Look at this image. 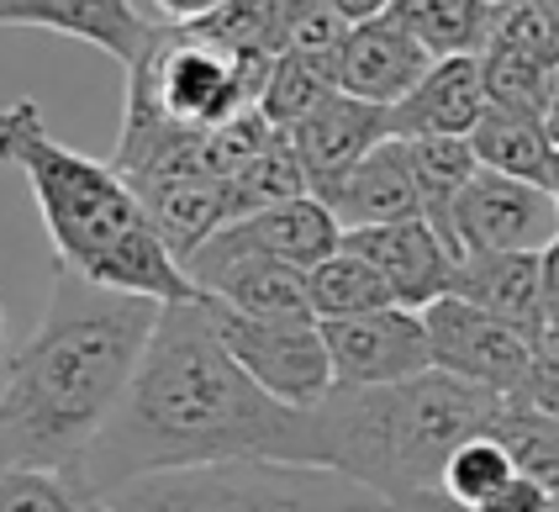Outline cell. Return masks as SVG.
I'll return each instance as SVG.
<instances>
[{
  "instance_id": "cell-13",
  "label": "cell",
  "mask_w": 559,
  "mask_h": 512,
  "mask_svg": "<svg viewBox=\"0 0 559 512\" xmlns=\"http://www.w3.org/2000/svg\"><path fill=\"white\" fill-rule=\"evenodd\" d=\"M385 138H391V111L359 96H343V91H333L307 122L290 128V143H296V154L311 175V195H322V201L338 191L343 175L370 159Z\"/></svg>"
},
{
  "instance_id": "cell-29",
  "label": "cell",
  "mask_w": 559,
  "mask_h": 512,
  "mask_svg": "<svg viewBox=\"0 0 559 512\" xmlns=\"http://www.w3.org/2000/svg\"><path fill=\"white\" fill-rule=\"evenodd\" d=\"M518 402H533L544 413L559 417V322H549L538 338H533V376H528V391Z\"/></svg>"
},
{
  "instance_id": "cell-30",
  "label": "cell",
  "mask_w": 559,
  "mask_h": 512,
  "mask_svg": "<svg viewBox=\"0 0 559 512\" xmlns=\"http://www.w3.org/2000/svg\"><path fill=\"white\" fill-rule=\"evenodd\" d=\"M480 512H555V491H549V486H538V480H528V476H518L507 491H497Z\"/></svg>"
},
{
  "instance_id": "cell-17",
  "label": "cell",
  "mask_w": 559,
  "mask_h": 512,
  "mask_svg": "<svg viewBox=\"0 0 559 512\" xmlns=\"http://www.w3.org/2000/svg\"><path fill=\"white\" fill-rule=\"evenodd\" d=\"M222 233L233 243H243V249L285 259V264H296V270L311 275L322 259H333L343 249V233L348 227L338 223V212L322 195H301V201H285V206H264L253 217H238V223H227Z\"/></svg>"
},
{
  "instance_id": "cell-8",
  "label": "cell",
  "mask_w": 559,
  "mask_h": 512,
  "mask_svg": "<svg viewBox=\"0 0 559 512\" xmlns=\"http://www.w3.org/2000/svg\"><path fill=\"white\" fill-rule=\"evenodd\" d=\"M428 338H433V370L460 376V381L497 391V396H523L533 376V338L512 322L469 307L460 296H443L428 312Z\"/></svg>"
},
{
  "instance_id": "cell-32",
  "label": "cell",
  "mask_w": 559,
  "mask_h": 512,
  "mask_svg": "<svg viewBox=\"0 0 559 512\" xmlns=\"http://www.w3.org/2000/svg\"><path fill=\"white\" fill-rule=\"evenodd\" d=\"M328 5L338 11L348 27H359V22H374V16H385V11H391L396 0H328Z\"/></svg>"
},
{
  "instance_id": "cell-26",
  "label": "cell",
  "mask_w": 559,
  "mask_h": 512,
  "mask_svg": "<svg viewBox=\"0 0 559 512\" xmlns=\"http://www.w3.org/2000/svg\"><path fill=\"white\" fill-rule=\"evenodd\" d=\"M486 69V96L501 111H523V117H549V106L559 96V69L538 64L528 53H512V48H486L480 53Z\"/></svg>"
},
{
  "instance_id": "cell-22",
  "label": "cell",
  "mask_w": 559,
  "mask_h": 512,
  "mask_svg": "<svg viewBox=\"0 0 559 512\" xmlns=\"http://www.w3.org/2000/svg\"><path fill=\"white\" fill-rule=\"evenodd\" d=\"M307 286H311V312H317V322L365 318V312H380V307H396L391 281H385L359 249H348V243L311 270Z\"/></svg>"
},
{
  "instance_id": "cell-37",
  "label": "cell",
  "mask_w": 559,
  "mask_h": 512,
  "mask_svg": "<svg viewBox=\"0 0 559 512\" xmlns=\"http://www.w3.org/2000/svg\"><path fill=\"white\" fill-rule=\"evenodd\" d=\"M0 344H5V312H0Z\"/></svg>"
},
{
  "instance_id": "cell-4",
  "label": "cell",
  "mask_w": 559,
  "mask_h": 512,
  "mask_svg": "<svg viewBox=\"0 0 559 512\" xmlns=\"http://www.w3.org/2000/svg\"><path fill=\"white\" fill-rule=\"evenodd\" d=\"M507 396L428 370L402 385H338L317 413L328 465L370 486L385 512H412L443 497L449 454L497 428Z\"/></svg>"
},
{
  "instance_id": "cell-15",
  "label": "cell",
  "mask_w": 559,
  "mask_h": 512,
  "mask_svg": "<svg viewBox=\"0 0 559 512\" xmlns=\"http://www.w3.org/2000/svg\"><path fill=\"white\" fill-rule=\"evenodd\" d=\"M491 111L480 59H438L423 85L391 106V138H469Z\"/></svg>"
},
{
  "instance_id": "cell-5",
  "label": "cell",
  "mask_w": 559,
  "mask_h": 512,
  "mask_svg": "<svg viewBox=\"0 0 559 512\" xmlns=\"http://www.w3.org/2000/svg\"><path fill=\"white\" fill-rule=\"evenodd\" d=\"M117 512H385L370 486L348 480L333 465L290 460H222L143 476L111 491Z\"/></svg>"
},
{
  "instance_id": "cell-24",
  "label": "cell",
  "mask_w": 559,
  "mask_h": 512,
  "mask_svg": "<svg viewBox=\"0 0 559 512\" xmlns=\"http://www.w3.org/2000/svg\"><path fill=\"white\" fill-rule=\"evenodd\" d=\"M491 433L507 444L512 465H518V476L538 480V486H549V491L559 497V417L555 413L507 396V407H501Z\"/></svg>"
},
{
  "instance_id": "cell-28",
  "label": "cell",
  "mask_w": 559,
  "mask_h": 512,
  "mask_svg": "<svg viewBox=\"0 0 559 512\" xmlns=\"http://www.w3.org/2000/svg\"><path fill=\"white\" fill-rule=\"evenodd\" d=\"M491 43L559 69V11L549 0H507L497 11V33H491Z\"/></svg>"
},
{
  "instance_id": "cell-31",
  "label": "cell",
  "mask_w": 559,
  "mask_h": 512,
  "mask_svg": "<svg viewBox=\"0 0 559 512\" xmlns=\"http://www.w3.org/2000/svg\"><path fill=\"white\" fill-rule=\"evenodd\" d=\"M148 5H154V16L164 27H195V22L217 16L227 0H148Z\"/></svg>"
},
{
  "instance_id": "cell-25",
  "label": "cell",
  "mask_w": 559,
  "mask_h": 512,
  "mask_svg": "<svg viewBox=\"0 0 559 512\" xmlns=\"http://www.w3.org/2000/svg\"><path fill=\"white\" fill-rule=\"evenodd\" d=\"M512 480H518V465H512L507 444H501L497 433H475V439H465V444L449 454V465H443V497L460 512H480Z\"/></svg>"
},
{
  "instance_id": "cell-18",
  "label": "cell",
  "mask_w": 559,
  "mask_h": 512,
  "mask_svg": "<svg viewBox=\"0 0 559 512\" xmlns=\"http://www.w3.org/2000/svg\"><path fill=\"white\" fill-rule=\"evenodd\" d=\"M449 296H460V301L512 322L523 333H544L549 328V312H544V254H460Z\"/></svg>"
},
{
  "instance_id": "cell-27",
  "label": "cell",
  "mask_w": 559,
  "mask_h": 512,
  "mask_svg": "<svg viewBox=\"0 0 559 512\" xmlns=\"http://www.w3.org/2000/svg\"><path fill=\"white\" fill-rule=\"evenodd\" d=\"M0 512H91V497L74 486L69 471L11 465L0 471Z\"/></svg>"
},
{
  "instance_id": "cell-20",
  "label": "cell",
  "mask_w": 559,
  "mask_h": 512,
  "mask_svg": "<svg viewBox=\"0 0 559 512\" xmlns=\"http://www.w3.org/2000/svg\"><path fill=\"white\" fill-rule=\"evenodd\" d=\"M469 148H475L480 169H497V175H512V180H533V186L555 180L559 143L544 117H523V111L491 106L469 132Z\"/></svg>"
},
{
  "instance_id": "cell-34",
  "label": "cell",
  "mask_w": 559,
  "mask_h": 512,
  "mask_svg": "<svg viewBox=\"0 0 559 512\" xmlns=\"http://www.w3.org/2000/svg\"><path fill=\"white\" fill-rule=\"evenodd\" d=\"M544 122H549V132H555V143H559V96H555V106H549V117H544Z\"/></svg>"
},
{
  "instance_id": "cell-3",
  "label": "cell",
  "mask_w": 559,
  "mask_h": 512,
  "mask_svg": "<svg viewBox=\"0 0 559 512\" xmlns=\"http://www.w3.org/2000/svg\"><path fill=\"white\" fill-rule=\"evenodd\" d=\"M0 164L27 175L59 270H74L95 286L154 296V301L195 296L180 259L164 249V238L148 223L138 186L117 164H100L59 143L32 96L0 106Z\"/></svg>"
},
{
  "instance_id": "cell-16",
  "label": "cell",
  "mask_w": 559,
  "mask_h": 512,
  "mask_svg": "<svg viewBox=\"0 0 559 512\" xmlns=\"http://www.w3.org/2000/svg\"><path fill=\"white\" fill-rule=\"evenodd\" d=\"M138 195H143V206H148V223H154V233L164 238V249L180 259V270H186V259L195 254L201 243H212L222 227L233 223L227 180L206 175V169L143 180Z\"/></svg>"
},
{
  "instance_id": "cell-2",
  "label": "cell",
  "mask_w": 559,
  "mask_h": 512,
  "mask_svg": "<svg viewBox=\"0 0 559 512\" xmlns=\"http://www.w3.org/2000/svg\"><path fill=\"white\" fill-rule=\"evenodd\" d=\"M169 301L95 286L74 270L53 275L43 322L0 385V449L5 471H74L100 428L122 407L154 328Z\"/></svg>"
},
{
  "instance_id": "cell-6",
  "label": "cell",
  "mask_w": 559,
  "mask_h": 512,
  "mask_svg": "<svg viewBox=\"0 0 559 512\" xmlns=\"http://www.w3.org/2000/svg\"><path fill=\"white\" fill-rule=\"evenodd\" d=\"M201 301L217 322V338L227 344V354L285 407H307L311 413L338 391L333 354H328V338H322L317 318H249V312H233L212 296H201Z\"/></svg>"
},
{
  "instance_id": "cell-40",
  "label": "cell",
  "mask_w": 559,
  "mask_h": 512,
  "mask_svg": "<svg viewBox=\"0 0 559 512\" xmlns=\"http://www.w3.org/2000/svg\"><path fill=\"white\" fill-rule=\"evenodd\" d=\"M555 512H559V497H555Z\"/></svg>"
},
{
  "instance_id": "cell-36",
  "label": "cell",
  "mask_w": 559,
  "mask_h": 512,
  "mask_svg": "<svg viewBox=\"0 0 559 512\" xmlns=\"http://www.w3.org/2000/svg\"><path fill=\"white\" fill-rule=\"evenodd\" d=\"M91 512H117V508H106V502H91Z\"/></svg>"
},
{
  "instance_id": "cell-23",
  "label": "cell",
  "mask_w": 559,
  "mask_h": 512,
  "mask_svg": "<svg viewBox=\"0 0 559 512\" xmlns=\"http://www.w3.org/2000/svg\"><path fill=\"white\" fill-rule=\"evenodd\" d=\"M406 159H412V180H417V195H423V217L433 227L449 217L460 191L480 175L469 138H406Z\"/></svg>"
},
{
  "instance_id": "cell-21",
  "label": "cell",
  "mask_w": 559,
  "mask_h": 512,
  "mask_svg": "<svg viewBox=\"0 0 559 512\" xmlns=\"http://www.w3.org/2000/svg\"><path fill=\"white\" fill-rule=\"evenodd\" d=\"M497 0H396L391 16L433 59H480L497 33Z\"/></svg>"
},
{
  "instance_id": "cell-14",
  "label": "cell",
  "mask_w": 559,
  "mask_h": 512,
  "mask_svg": "<svg viewBox=\"0 0 559 512\" xmlns=\"http://www.w3.org/2000/svg\"><path fill=\"white\" fill-rule=\"evenodd\" d=\"M0 27H43V33L80 37L117 64H132L154 37V16L138 0H0Z\"/></svg>"
},
{
  "instance_id": "cell-39",
  "label": "cell",
  "mask_w": 559,
  "mask_h": 512,
  "mask_svg": "<svg viewBox=\"0 0 559 512\" xmlns=\"http://www.w3.org/2000/svg\"><path fill=\"white\" fill-rule=\"evenodd\" d=\"M549 5H555V11H559V0H549Z\"/></svg>"
},
{
  "instance_id": "cell-10",
  "label": "cell",
  "mask_w": 559,
  "mask_h": 512,
  "mask_svg": "<svg viewBox=\"0 0 559 512\" xmlns=\"http://www.w3.org/2000/svg\"><path fill=\"white\" fill-rule=\"evenodd\" d=\"M338 385H402L433 370L428 318L412 307H380L365 318L322 322Z\"/></svg>"
},
{
  "instance_id": "cell-11",
  "label": "cell",
  "mask_w": 559,
  "mask_h": 512,
  "mask_svg": "<svg viewBox=\"0 0 559 512\" xmlns=\"http://www.w3.org/2000/svg\"><path fill=\"white\" fill-rule=\"evenodd\" d=\"M343 243L359 249L391 281L396 307L428 312L433 301H443L454 290L460 249L428 217H406V223H385V227H354V233H343Z\"/></svg>"
},
{
  "instance_id": "cell-1",
  "label": "cell",
  "mask_w": 559,
  "mask_h": 512,
  "mask_svg": "<svg viewBox=\"0 0 559 512\" xmlns=\"http://www.w3.org/2000/svg\"><path fill=\"white\" fill-rule=\"evenodd\" d=\"M222 460H290L328 465L322 413L285 407L227 354L201 296L169 301L154 328L122 407L69 471L74 486L106 502L143 476L222 465Z\"/></svg>"
},
{
  "instance_id": "cell-9",
  "label": "cell",
  "mask_w": 559,
  "mask_h": 512,
  "mask_svg": "<svg viewBox=\"0 0 559 512\" xmlns=\"http://www.w3.org/2000/svg\"><path fill=\"white\" fill-rule=\"evenodd\" d=\"M186 275L195 296H212V301L249 312V318H317L307 270L259 254V249H243L227 233H217L212 243H201L186 259Z\"/></svg>"
},
{
  "instance_id": "cell-35",
  "label": "cell",
  "mask_w": 559,
  "mask_h": 512,
  "mask_svg": "<svg viewBox=\"0 0 559 512\" xmlns=\"http://www.w3.org/2000/svg\"><path fill=\"white\" fill-rule=\"evenodd\" d=\"M549 191L559 195V154H555V180H549Z\"/></svg>"
},
{
  "instance_id": "cell-33",
  "label": "cell",
  "mask_w": 559,
  "mask_h": 512,
  "mask_svg": "<svg viewBox=\"0 0 559 512\" xmlns=\"http://www.w3.org/2000/svg\"><path fill=\"white\" fill-rule=\"evenodd\" d=\"M544 312L549 322H559V238L544 249Z\"/></svg>"
},
{
  "instance_id": "cell-12",
  "label": "cell",
  "mask_w": 559,
  "mask_h": 512,
  "mask_svg": "<svg viewBox=\"0 0 559 512\" xmlns=\"http://www.w3.org/2000/svg\"><path fill=\"white\" fill-rule=\"evenodd\" d=\"M433 64H438L433 53L385 11L374 22L348 27V37H343V48H338V91L391 111V106H402L423 85V74Z\"/></svg>"
},
{
  "instance_id": "cell-7",
  "label": "cell",
  "mask_w": 559,
  "mask_h": 512,
  "mask_svg": "<svg viewBox=\"0 0 559 512\" xmlns=\"http://www.w3.org/2000/svg\"><path fill=\"white\" fill-rule=\"evenodd\" d=\"M438 233L460 254H544L559 238V195L549 186L480 169Z\"/></svg>"
},
{
  "instance_id": "cell-38",
  "label": "cell",
  "mask_w": 559,
  "mask_h": 512,
  "mask_svg": "<svg viewBox=\"0 0 559 512\" xmlns=\"http://www.w3.org/2000/svg\"><path fill=\"white\" fill-rule=\"evenodd\" d=\"M0 471H5V449H0Z\"/></svg>"
},
{
  "instance_id": "cell-19",
  "label": "cell",
  "mask_w": 559,
  "mask_h": 512,
  "mask_svg": "<svg viewBox=\"0 0 559 512\" xmlns=\"http://www.w3.org/2000/svg\"><path fill=\"white\" fill-rule=\"evenodd\" d=\"M328 206L338 212V223L354 227H385L423 217V195L412 180V159H406V138H385L365 164H354L338 180V191L328 195Z\"/></svg>"
}]
</instances>
